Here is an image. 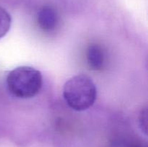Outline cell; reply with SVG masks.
<instances>
[{"label":"cell","mask_w":148,"mask_h":147,"mask_svg":"<svg viewBox=\"0 0 148 147\" xmlns=\"http://www.w3.org/2000/svg\"><path fill=\"white\" fill-rule=\"evenodd\" d=\"M140 127L143 132L145 134H147V109H145L144 110H142L141 113H140Z\"/></svg>","instance_id":"6"},{"label":"cell","mask_w":148,"mask_h":147,"mask_svg":"<svg viewBox=\"0 0 148 147\" xmlns=\"http://www.w3.org/2000/svg\"><path fill=\"white\" fill-rule=\"evenodd\" d=\"M12 20L10 14L0 7V39L7 35L11 27Z\"/></svg>","instance_id":"5"},{"label":"cell","mask_w":148,"mask_h":147,"mask_svg":"<svg viewBox=\"0 0 148 147\" xmlns=\"http://www.w3.org/2000/svg\"><path fill=\"white\" fill-rule=\"evenodd\" d=\"M63 96L72 109L76 111L85 110L95 102L96 86L90 76L85 74L76 75L64 84Z\"/></svg>","instance_id":"1"},{"label":"cell","mask_w":148,"mask_h":147,"mask_svg":"<svg viewBox=\"0 0 148 147\" xmlns=\"http://www.w3.org/2000/svg\"><path fill=\"white\" fill-rule=\"evenodd\" d=\"M87 61L88 66L95 71L101 70L103 66V53L99 46L91 45L87 50Z\"/></svg>","instance_id":"4"},{"label":"cell","mask_w":148,"mask_h":147,"mask_svg":"<svg viewBox=\"0 0 148 147\" xmlns=\"http://www.w3.org/2000/svg\"><path fill=\"white\" fill-rule=\"evenodd\" d=\"M37 21L42 30L49 31L56 27L57 24V14L52 7L46 6L38 12Z\"/></svg>","instance_id":"3"},{"label":"cell","mask_w":148,"mask_h":147,"mask_svg":"<svg viewBox=\"0 0 148 147\" xmlns=\"http://www.w3.org/2000/svg\"><path fill=\"white\" fill-rule=\"evenodd\" d=\"M43 84L39 71L30 66H19L9 72L7 86L10 93L22 99L31 98L40 90Z\"/></svg>","instance_id":"2"}]
</instances>
